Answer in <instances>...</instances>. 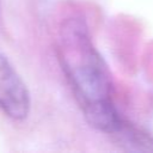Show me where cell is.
<instances>
[{"label": "cell", "instance_id": "6da1fadb", "mask_svg": "<svg viewBox=\"0 0 153 153\" xmlns=\"http://www.w3.org/2000/svg\"><path fill=\"white\" fill-rule=\"evenodd\" d=\"M56 54L87 122L99 131L112 134L123 118L111 99L112 82L108 66L82 19L72 17L61 23Z\"/></svg>", "mask_w": 153, "mask_h": 153}, {"label": "cell", "instance_id": "7a4b0ae2", "mask_svg": "<svg viewBox=\"0 0 153 153\" xmlns=\"http://www.w3.org/2000/svg\"><path fill=\"white\" fill-rule=\"evenodd\" d=\"M0 110L10 118L24 120L30 111V93L26 85L0 53Z\"/></svg>", "mask_w": 153, "mask_h": 153}, {"label": "cell", "instance_id": "3957f363", "mask_svg": "<svg viewBox=\"0 0 153 153\" xmlns=\"http://www.w3.org/2000/svg\"><path fill=\"white\" fill-rule=\"evenodd\" d=\"M110 136L124 151L153 153V137L124 120Z\"/></svg>", "mask_w": 153, "mask_h": 153}]
</instances>
